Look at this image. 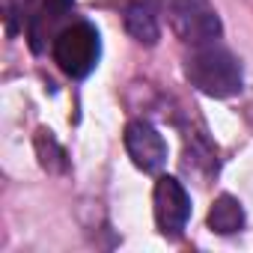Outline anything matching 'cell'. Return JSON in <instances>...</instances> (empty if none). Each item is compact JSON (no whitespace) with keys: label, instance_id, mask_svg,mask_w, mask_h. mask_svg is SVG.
<instances>
[{"label":"cell","instance_id":"obj_1","mask_svg":"<svg viewBox=\"0 0 253 253\" xmlns=\"http://www.w3.org/2000/svg\"><path fill=\"white\" fill-rule=\"evenodd\" d=\"M185 78L194 89H200L209 98H232L244 86L238 57L217 42L197 45L191 48V54H185Z\"/></svg>","mask_w":253,"mask_h":253},{"label":"cell","instance_id":"obj_2","mask_svg":"<svg viewBox=\"0 0 253 253\" xmlns=\"http://www.w3.org/2000/svg\"><path fill=\"white\" fill-rule=\"evenodd\" d=\"M51 57H54V63L60 66L63 75H69L75 81L86 78L98 66V57H101L98 30L89 21H72L69 27H63L54 36Z\"/></svg>","mask_w":253,"mask_h":253},{"label":"cell","instance_id":"obj_3","mask_svg":"<svg viewBox=\"0 0 253 253\" xmlns=\"http://www.w3.org/2000/svg\"><path fill=\"white\" fill-rule=\"evenodd\" d=\"M167 21L173 33L191 48L217 42L223 33L220 15L209 0H167Z\"/></svg>","mask_w":253,"mask_h":253},{"label":"cell","instance_id":"obj_4","mask_svg":"<svg viewBox=\"0 0 253 253\" xmlns=\"http://www.w3.org/2000/svg\"><path fill=\"white\" fill-rule=\"evenodd\" d=\"M152 209L158 232L164 238H179L191 220V194L176 176H158L152 188Z\"/></svg>","mask_w":253,"mask_h":253},{"label":"cell","instance_id":"obj_5","mask_svg":"<svg viewBox=\"0 0 253 253\" xmlns=\"http://www.w3.org/2000/svg\"><path fill=\"white\" fill-rule=\"evenodd\" d=\"M125 152L134 161L137 170L143 173H158L167 164V140L149 119H131L125 125Z\"/></svg>","mask_w":253,"mask_h":253},{"label":"cell","instance_id":"obj_6","mask_svg":"<svg viewBox=\"0 0 253 253\" xmlns=\"http://www.w3.org/2000/svg\"><path fill=\"white\" fill-rule=\"evenodd\" d=\"M122 24L134 42L152 48L161 39V24H158V0H128L122 6Z\"/></svg>","mask_w":253,"mask_h":253},{"label":"cell","instance_id":"obj_7","mask_svg":"<svg viewBox=\"0 0 253 253\" xmlns=\"http://www.w3.org/2000/svg\"><path fill=\"white\" fill-rule=\"evenodd\" d=\"M209 229L217 235H232L244 229V206L232 194H220L209 209Z\"/></svg>","mask_w":253,"mask_h":253},{"label":"cell","instance_id":"obj_8","mask_svg":"<svg viewBox=\"0 0 253 253\" xmlns=\"http://www.w3.org/2000/svg\"><path fill=\"white\" fill-rule=\"evenodd\" d=\"M36 155H39V164L48 170V173H66L69 170V161H66V152L63 146L54 140L51 131L39 128L36 131Z\"/></svg>","mask_w":253,"mask_h":253},{"label":"cell","instance_id":"obj_9","mask_svg":"<svg viewBox=\"0 0 253 253\" xmlns=\"http://www.w3.org/2000/svg\"><path fill=\"white\" fill-rule=\"evenodd\" d=\"M72 6H75V0H45V6H42V12L33 18V24H30V42H33V51H36V45H39V27L42 24H54V21H60L63 15H69L72 12Z\"/></svg>","mask_w":253,"mask_h":253},{"label":"cell","instance_id":"obj_10","mask_svg":"<svg viewBox=\"0 0 253 253\" xmlns=\"http://www.w3.org/2000/svg\"><path fill=\"white\" fill-rule=\"evenodd\" d=\"M27 6H30V0H12L9 3V33H15V18H24Z\"/></svg>","mask_w":253,"mask_h":253}]
</instances>
